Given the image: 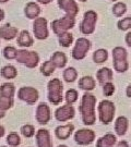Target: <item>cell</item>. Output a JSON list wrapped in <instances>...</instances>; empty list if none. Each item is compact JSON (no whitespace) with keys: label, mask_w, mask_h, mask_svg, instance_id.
<instances>
[{"label":"cell","mask_w":131,"mask_h":147,"mask_svg":"<svg viewBox=\"0 0 131 147\" xmlns=\"http://www.w3.org/2000/svg\"><path fill=\"white\" fill-rule=\"evenodd\" d=\"M96 96L90 92H85L81 97V102L79 106V111L81 113V119L84 125H94L96 122Z\"/></svg>","instance_id":"1"},{"label":"cell","mask_w":131,"mask_h":147,"mask_svg":"<svg viewBox=\"0 0 131 147\" xmlns=\"http://www.w3.org/2000/svg\"><path fill=\"white\" fill-rule=\"evenodd\" d=\"M48 101L54 106H58L63 100V84L59 79H52L47 84Z\"/></svg>","instance_id":"2"},{"label":"cell","mask_w":131,"mask_h":147,"mask_svg":"<svg viewBox=\"0 0 131 147\" xmlns=\"http://www.w3.org/2000/svg\"><path fill=\"white\" fill-rule=\"evenodd\" d=\"M97 112H98V119L102 122V124L108 125L114 121L116 113V106L111 100L104 99L97 106Z\"/></svg>","instance_id":"3"},{"label":"cell","mask_w":131,"mask_h":147,"mask_svg":"<svg viewBox=\"0 0 131 147\" xmlns=\"http://www.w3.org/2000/svg\"><path fill=\"white\" fill-rule=\"evenodd\" d=\"M113 64L114 70L118 73H125L129 69L128 53L126 48L117 46L113 49Z\"/></svg>","instance_id":"4"},{"label":"cell","mask_w":131,"mask_h":147,"mask_svg":"<svg viewBox=\"0 0 131 147\" xmlns=\"http://www.w3.org/2000/svg\"><path fill=\"white\" fill-rule=\"evenodd\" d=\"M74 25H75V16L66 14L61 19H57L52 22V30L57 36H59L66 32H69V30L73 28Z\"/></svg>","instance_id":"5"},{"label":"cell","mask_w":131,"mask_h":147,"mask_svg":"<svg viewBox=\"0 0 131 147\" xmlns=\"http://www.w3.org/2000/svg\"><path fill=\"white\" fill-rule=\"evenodd\" d=\"M16 60L19 63L25 65L26 68L34 69L36 68L39 63V55L36 51H30L26 49H21V50H18Z\"/></svg>","instance_id":"6"},{"label":"cell","mask_w":131,"mask_h":147,"mask_svg":"<svg viewBox=\"0 0 131 147\" xmlns=\"http://www.w3.org/2000/svg\"><path fill=\"white\" fill-rule=\"evenodd\" d=\"M97 22V13L94 10H89L84 13L83 20L80 23V32L83 35H91L95 32Z\"/></svg>","instance_id":"7"},{"label":"cell","mask_w":131,"mask_h":147,"mask_svg":"<svg viewBox=\"0 0 131 147\" xmlns=\"http://www.w3.org/2000/svg\"><path fill=\"white\" fill-rule=\"evenodd\" d=\"M92 47V42H90L88 38H85V37H80L77 39V42L74 44L73 46V49H72V58L74 60H83L85 57H86V55L90 51V49Z\"/></svg>","instance_id":"8"},{"label":"cell","mask_w":131,"mask_h":147,"mask_svg":"<svg viewBox=\"0 0 131 147\" xmlns=\"http://www.w3.org/2000/svg\"><path fill=\"white\" fill-rule=\"evenodd\" d=\"M74 142L80 146H88L91 145L96 138V134L91 129H79L73 134Z\"/></svg>","instance_id":"9"},{"label":"cell","mask_w":131,"mask_h":147,"mask_svg":"<svg viewBox=\"0 0 131 147\" xmlns=\"http://www.w3.org/2000/svg\"><path fill=\"white\" fill-rule=\"evenodd\" d=\"M18 98L26 102L27 105H34L39 98V93L35 87L23 86L18 90Z\"/></svg>","instance_id":"10"},{"label":"cell","mask_w":131,"mask_h":147,"mask_svg":"<svg viewBox=\"0 0 131 147\" xmlns=\"http://www.w3.org/2000/svg\"><path fill=\"white\" fill-rule=\"evenodd\" d=\"M74 116H75V109L70 104L60 106L55 111V119L59 122H67V121L72 120Z\"/></svg>","instance_id":"11"},{"label":"cell","mask_w":131,"mask_h":147,"mask_svg":"<svg viewBox=\"0 0 131 147\" xmlns=\"http://www.w3.org/2000/svg\"><path fill=\"white\" fill-rule=\"evenodd\" d=\"M35 119L37 123L41 125H46L52 119V111L50 107L46 102H39L36 107V112H35Z\"/></svg>","instance_id":"12"},{"label":"cell","mask_w":131,"mask_h":147,"mask_svg":"<svg viewBox=\"0 0 131 147\" xmlns=\"http://www.w3.org/2000/svg\"><path fill=\"white\" fill-rule=\"evenodd\" d=\"M33 32H34V35L37 39H39V40L46 39L49 35L47 27V20L45 18L35 19L34 23H33Z\"/></svg>","instance_id":"13"},{"label":"cell","mask_w":131,"mask_h":147,"mask_svg":"<svg viewBox=\"0 0 131 147\" xmlns=\"http://www.w3.org/2000/svg\"><path fill=\"white\" fill-rule=\"evenodd\" d=\"M35 142L37 147H52V140L50 132L47 129H39L35 134Z\"/></svg>","instance_id":"14"},{"label":"cell","mask_w":131,"mask_h":147,"mask_svg":"<svg viewBox=\"0 0 131 147\" xmlns=\"http://www.w3.org/2000/svg\"><path fill=\"white\" fill-rule=\"evenodd\" d=\"M58 5L67 14L77 16L79 13V5L75 0H58Z\"/></svg>","instance_id":"15"},{"label":"cell","mask_w":131,"mask_h":147,"mask_svg":"<svg viewBox=\"0 0 131 147\" xmlns=\"http://www.w3.org/2000/svg\"><path fill=\"white\" fill-rule=\"evenodd\" d=\"M74 133V125L72 123H67L63 125H59L55 129V136L58 140L66 141Z\"/></svg>","instance_id":"16"},{"label":"cell","mask_w":131,"mask_h":147,"mask_svg":"<svg viewBox=\"0 0 131 147\" xmlns=\"http://www.w3.org/2000/svg\"><path fill=\"white\" fill-rule=\"evenodd\" d=\"M128 129H129V120H128L127 117L120 116L115 120L114 130H115V133L117 136H124V135H126Z\"/></svg>","instance_id":"17"},{"label":"cell","mask_w":131,"mask_h":147,"mask_svg":"<svg viewBox=\"0 0 131 147\" xmlns=\"http://www.w3.org/2000/svg\"><path fill=\"white\" fill-rule=\"evenodd\" d=\"M117 144V135L114 133H106L96 141V147H115Z\"/></svg>","instance_id":"18"},{"label":"cell","mask_w":131,"mask_h":147,"mask_svg":"<svg viewBox=\"0 0 131 147\" xmlns=\"http://www.w3.org/2000/svg\"><path fill=\"white\" fill-rule=\"evenodd\" d=\"M114 79V72L109 68H100L96 72V80L100 85H104L107 82H111Z\"/></svg>","instance_id":"19"},{"label":"cell","mask_w":131,"mask_h":147,"mask_svg":"<svg viewBox=\"0 0 131 147\" xmlns=\"http://www.w3.org/2000/svg\"><path fill=\"white\" fill-rule=\"evenodd\" d=\"M18 36V28L11 26L10 24H5L0 26V38L5 40H12Z\"/></svg>","instance_id":"20"},{"label":"cell","mask_w":131,"mask_h":147,"mask_svg":"<svg viewBox=\"0 0 131 147\" xmlns=\"http://www.w3.org/2000/svg\"><path fill=\"white\" fill-rule=\"evenodd\" d=\"M96 87V81L91 75H84L79 80V88L84 92H91Z\"/></svg>","instance_id":"21"},{"label":"cell","mask_w":131,"mask_h":147,"mask_svg":"<svg viewBox=\"0 0 131 147\" xmlns=\"http://www.w3.org/2000/svg\"><path fill=\"white\" fill-rule=\"evenodd\" d=\"M24 13L27 19H31V20H35L38 18V16L41 14V8L39 5H37L36 2H29L25 5V9H24Z\"/></svg>","instance_id":"22"},{"label":"cell","mask_w":131,"mask_h":147,"mask_svg":"<svg viewBox=\"0 0 131 147\" xmlns=\"http://www.w3.org/2000/svg\"><path fill=\"white\" fill-rule=\"evenodd\" d=\"M50 60L56 65V68L58 69H63L67 65V62H68L67 55L64 53H62V51H56V53H54Z\"/></svg>","instance_id":"23"},{"label":"cell","mask_w":131,"mask_h":147,"mask_svg":"<svg viewBox=\"0 0 131 147\" xmlns=\"http://www.w3.org/2000/svg\"><path fill=\"white\" fill-rule=\"evenodd\" d=\"M33 37L31 36V34L29 33V31H22L19 36H18V45L22 48H29L33 46Z\"/></svg>","instance_id":"24"},{"label":"cell","mask_w":131,"mask_h":147,"mask_svg":"<svg viewBox=\"0 0 131 147\" xmlns=\"http://www.w3.org/2000/svg\"><path fill=\"white\" fill-rule=\"evenodd\" d=\"M0 75L5 80H13L18 76V70L14 65L8 64L0 70Z\"/></svg>","instance_id":"25"},{"label":"cell","mask_w":131,"mask_h":147,"mask_svg":"<svg viewBox=\"0 0 131 147\" xmlns=\"http://www.w3.org/2000/svg\"><path fill=\"white\" fill-rule=\"evenodd\" d=\"M62 78L64 82L67 83H73L78 79V71L77 69L73 67H69V68L64 69L62 72Z\"/></svg>","instance_id":"26"},{"label":"cell","mask_w":131,"mask_h":147,"mask_svg":"<svg viewBox=\"0 0 131 147\" xmlns=\"http://www.w3.org/2000/svg\"><path fill=\"white\" fill-rule=\"evenodd\" d=\"M0 95L5 97H14L16 95V86L10 82H7L0 85Z\"/></svg>","instance_id":"27"},{"label":"cell","mask_w":131,"mask_h":147,"mask_svg":"<svg viewBox=\"0 0 131 147\" xmlns=\"http://www.w3.org/2000/svg\"><path fill=\"white\" fill-rule=\"evenodd\" d=\"M108 59V51L104 48H100L93 53V61L96 64H102L107 61Z\"/></svg>","instance_id":"28"},{"label":"cell","mask_w":131,"mask_h":147,"mask_svg":"<svg viewBox=\"0 0 131 147\" xmlns=\"http://www.w3.org/2000/svg\"><path fill=\"white\" fill-rule=\"evenodd\" d=\"M58 42L61 47L69 48L73 44V34H71L70 32H66L58 36Z\"/></svg>","instance_id":"29"},{"label":"cell","mask_w":131,"mask_h":147,"mask_svg":"<svg viewBox=\"0 0 131 147\" xmlns=\"http://www.w3.org/2000/svg\"><path fill=\"white\" fill-rule=\"evenodd\" d=\"M5 142L9 147H19L21 145L22 140L16 132H10L5 137Z\"/></svg>","instance_id":"30"},{"label":"cell","mask_w":131,"mask_h":147,"mask_svg":"<svg viewBox=\"0 0 131 147\" xmlns=\"http://www.w3.org/2000/svg\"><path fill=\"white\" fill-rule=\"evenodd\" d=\"M56 65L52 63V60H48V61H45V62L43 63L42 65H41V73L44 75V76H50L52 75V73L56 71Z\"/></svg>","instance_id":"31"},{"label":"cell","mask_w":131,"mask_h":147,"mask_svg":"<svg viewBox=\"0 0 131 147\" xmlns=\"http://www.w3.org/2000/svg\"><path fill=\"white\" fill-rule=\"evenodd\" d=\"M64 99L67 101V104H70V105H73L75 104L79 99V93L77 89L74 88H70L66 92V95H64Z\"/></svg>","instance_id":"32"},{"label":"cell","mask_w":131,"mask_h":147,"mask_svg":"<svg viewBox=\"0 0 131 147\" xmlns=\"http://www.w3.org/2000/svg\"><path fill=\"white\" fill-rule=\"evenodd\" d=\"M127 12V5L125 2H116L113 7V14L117 18H121Z\"/></svg>","instance_id":"33"},{"label":"cell","mask_w":131,"mask_h":147,"mask_svg":"<svg viewBox=\"0 0 131 147\" xmlns=\"http://www.w3.org/2000/svg\"><path fill=\"white\" fill-rule=\"evenodd\" d=\"M20 132H21V135L24 136L25 138H31V137L35 136V127L32 124H24V125L21 126L20 129Z\"/></svg>","instance_id":"34"},{"label":"cell","mask_w":131,"mask_h":147,"mask_svg":"<svg viewBox=\"0 0 131 147\" xmlns=\"http://www.w3.org/2000/svg\"><path fill=\"white\" fill-rule=\"evenodd\" d=\"M13 98L12 97H5V96H1L0 95V109L2 110H9L13 107Z\"/></svg>","instance_id":"35"},{"label":"cell","mask_w":131,"mask_h":147,"mask_svg":"<svg viewBox=\"0 0 131 147\" xmlns=\"http://www.w3.org/2000/svg\"><path fill=\"white\" fill-rule=\"evenodd\" d=\"M2 55L7 60H13L16 58V55H18V49L13 46H7L3 48L2 50Z\"/></svg>","instance_id":"36"},{"label":"cell","mask_w":131,"mask_h":147,"mask_svg":"<svg viewBox=\"0 0 131 147\" xmlns=\"http://www.w3.org/2000/svg\"><path fill=\"white\" fill-rule=\"evenodd\" d=\"M117 27H118V30L124 32L131 30V16H127V18L119 20L117 23Z\"/></svg>","instance_id":"37"},{"label":"cell","mask_w":131,"mask_h":147,"mask_svg":"<svg viewBox=\"0 0 131 147\" xmlns=\"http://www.w3.org/2000/svg\"><path fill=\"white\" fill-rule=\"evenodd\" d=\"M115 90H116V87H115V84L113 82H107V83H105L103 85V94L106 97L113 96L114 93H115Z\"/></svg>","instance_id":"38"},{"label":"cell","mask_w":131,"mask_h":147,"mask_svg":"<svg viewBox=\"0 0 131 147\" xmlns=\"http://www.w3.org/2000/svg\"><path fill=\"white\" fill-rule=\"evenodd\" d=\"M125 42L128 45V47L131 48V31H129L125 36Z\"/></svg>","instance_id":"39"},{"label":"cell","mask_w":131,"mask_h":147,"mask_svg":"<svg viewBox=\"0 0 131 147\" xmlns=\"http://www.w3.org/2000/svg\"><path fill=\"white\" fill-rule=\"evenodd\" d=\"M115 147H130L129 146V143L127 142V141H119V142H117Z\"/></svg>","instance_id":"40"},{"label":"cell","mask_w":131,"mask_h":147,"mask_svg":"<svg viewBox=\"0 0 131 147\" xmlns=\"http://www.w3.org/2000/svg\"><path fill=\"white\" fill-rule=\"evenodd\" d=\"M126 95L128 98H131V83L128 86H127L126 88Z\"/></svg>","instance_id":"41"},{"label":"cell","mask_w":131,"mask_h":147,"mask_svg":"<svg viewBox=\"0 0 131 147\" xmlns=\"http://www.w3.org/2000/svg\"><path fill=\"white\" fill-rule=\"evenodd\" d=\"M5 126L1 125V124H0V138H2V137L5 136Z\"/></svg>","instance_id":"42"},{"label":"cell","mask_w":131,"mask_h":147,"mask_svg":"<svg viewBox=\"0 0 131 147\" xmlns=\"http://www.w3.org/2000/svg\"><path fill=\"white\" fill-rule=\"evenodd\" d=\"M52 0H37V2H39V3H42V5H48V3H50Z\"/></svg>","instance_id":"43"},{"label":"cell","mask_w":131,"mask_h":147,"mask_svg":"<svg viewBox=\"0 0 131 147\" xmlns=\"http://www.w3.org/2000/svg\"><path fill=\"white\" fill-rule=\"evenodd\" d=\"M3 19H5V12L2 9H0V21H2Z\"/></svg>","instance_id":"44"},{"label":"cell","mask_w":131,"mask_h":147,"mask_svg":"<svg viewBox=\"0 0 131 147\" xmlns=\"http://www.w3.org/2000/svg\"><path fill=\"white\" fill-rule=\"evenodd\" d=\"M5 117V111L0 109V119H3Z\"/></svg>","instance_id":"45"},{"label":"cell","mask_w":131,"mask_h":147,"mask_svg":"<svg viewBox=\"0 0 131 147\" xmlns=\"http://www.w3.org/2000/svg\"><path fill=\"white\" fill-rule=\"evenodd\" d=\"M57 147H68L67 145H64V144H60V145H58Z\"/></svg>","instance_id":"46"},{"label":"cell","mask_w":131,"mask_h":147,"mask_svg":"<svg viewBox=\"0 0 131 147\" xmlns=\"http://www.w3.org/2000/svg\"><path fill=\"white\" fill-rule=\"evenodd\" d=\"M7 1H9V0H0V3H5Z\"/></svg>","instance_id":"47"},{"label":"cell","mask_w":131,"mask_h":147,"mask_svg":"<svg viewBox=\"0 0 131 147\" xmlns=\"http://www.w3.org/2000/svg\"><path fill=\"white\" fill-rule=\"evenodd\" d=\"M79 1H80V2H86L88 0H79Z\"/></svg>","instance_id":"48"},{"label":"cell","mask_w":131,"mask_h":147,"mask_svg":"<svg viewBox=\"0 0 131 147\" xmlns=\"http://www.w3.org/2000/svg\"><path fill=\"white\" fill-rule=\"evenodd\" d=\"M110 1H113V2H116V1H117V0H110Z\"/></svg>","instance_id":"49"},{"label":"cell","mask_w":131,"mask_h":147,"mask_svg":"<svg viewBox=\"0 0 131 147\" xmlns=\"http://www.w3.org/2000/svg\"><path fill=\"white\" fill-rule=\"evenodd\" d=\"M0 147H9V146H0Z\"/></svg>","instance_id":"50"},{"label":"cell","mask_w":131,"mask_h":147,"mask_svg":"<svg viewBox=\"0 0 131 147\" xmlns=\"http://www.w3.org/2000/svg\"><path fill=\"white\" fill-rule=\"evenodd\" d=\"M29 147H32V146H29Z\"/></svg>","instance_id":"51"}]
</instances>
